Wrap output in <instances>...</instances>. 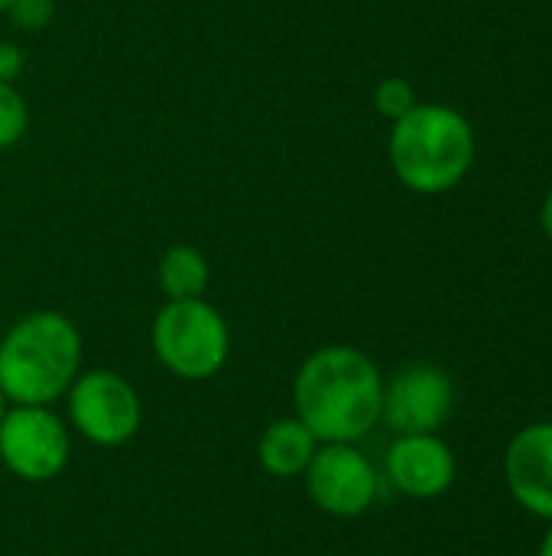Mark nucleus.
I'll list each match as a JSON object with an SVG mask.
<instances>
[{"label":"nucleus","instance_id":"4","mask_svg":"<svg viewBox=\"0 0 552 556\" xmlns=\"http://www.w3.org/2000/svg\"><path fill=\"white\" fill-rule=\"evenodd\" d=\"M156 362L182 381L215 378L231 355V329L224 316L202 300H166L150 329Z\"/></svg>","mask_w":552,"mask_h":556},{"label":"nucleus","instance_id":"12","mask_svg":"<svg viewBox=\"0 0 552 556\" xmlns=\"http://www.w3.org/2000/svg\"><path fill=\"white\" fill-rule=\"evenodd\" d=\"M159 290L166 300H202L211 280L208 257L192 244H172L156 267Z\"/></svg>","mask_w":552,"mask_h":556},{"label":"nucleus","instance_id":"10","mask_svg":"<svg viewBox=\"0 0 552 556\" xmlns=\"http://www.w3.org/2000/svg\"><path fill=\"white\" fill-rule=\"evenodd\" d=\"M504 472L514 498L537 518L552 521V424L527 427L514 437Z\"/></svg>","mask_w":552,"mask_h":556},{"label":"nucleus","instance_id":"17","mask_svg":"<svg viewBox=\"0 0 552 556\" xmlns=\"http://www.w3.org/2000/svg\"><path fill=\"white\" fill-rule=\"evenodd\" d=\"M540 225H543L547 238L552 241V189L547 192V199H543V208H540Z\"/></svg>","mask_w":552,"mask_h":556},{"label":"nucleus","instance_id":"1","mask_svg":"<svg viewBox=\"0 0 552 556\" xmlns=\"http://www.w3.org/2000/svg\"><path fill=\"white\" fill-rule=\"evenodd\" d=\"M296 417L319 443H358L381 424L384 378L355 345H322L296 371Z\"/></svg>","mask_w":552,"mask_h":556},{"label":"nucleus","instance_id":"6","mask_svg":"<svg viewBox=\"0 0 552 556\" xmlns=\"http://www.w3.org/2000/svg\"><path fill=\"white\" fill-rule=\"evenodd\" d=\"M72 437L59 414L49 407L13 404L0 424V463L23 482H52L65 472Z\"/></svg>","mask_w":552,"mask_h":556},{"label":"nucleus","instance_id":"15","mask_svg":"<svg viewBox=\"0 0 552 556\" xmlns=\"http://www.w3.org/2000/svg\"><path fill=\"white\" fill-rule=\"evenodd\" d=\"M3 13L10 16V23H13L16 29L39 33V29H46V26L52 23L55 3H52V0H10Z\"/></svg>","mask_w":552,"mask_h":556},{"label":"nucleus","instance_id":"2","mask_svg":"<svg viewBox=\"0 0 552 556\" xmlns=\"http://www.w3.org/2000/svg\"><path fill=\"white\" fill-rule=\"evenodd\" d=\"M81 375V332L55 309H36L0 339V391L7 404L49 407Z\"/></svg>","mask_w":552,"mask_h":556},{"label":"nucleus","instance_id":"13","mask_svg":"<svg viewBox=\"0 0 552 556\" xmlns=\"http://www.w3.org/2000/svg\"><path fill=\"white\" fill-rule=\"evenodd\" d=\"M26 127H29L26 98L16 91L13 81H0V150L20 143Z\"/></svg>","mask_w":552,"mask_h":556},{"label":"nucleus","instance_id":"16","mask_svg":"<svg viewBox=\"0 0 552 556\" xmlns=\"http://www.w3.org/2000/svg\"><path fill=\"white\" fill-rule=\"evenodd\" d=\"M26 59L16 42H0V81H16Z\"/></svg>","mask_w":552,"mask_h":556},{"label":"nucleus","instance_id":"9","mask_svg":"<svg viewBox=\"0 0 552 556\" xmlns=\"http://www.w3.org/2000/svg\"><path fill=\"white\" fill-rule=\"evenodd\" d=\"M387 476L410 498H439L455 479V456L436 433L397 437L387 450Z\"/></svg>","mask_w":552,"mask_h":556},{"label":"nucleus","instance_id":"18","mask_svg":"<svg viewBox=\"0 0 552 556\" xmlns=\"http://www.w3.org/2000/svg\"><path fill=\"white\" fill-rule=\"evenodd\" d=\"M540 556H552V531L547 534V541H543V551H540Z\"/></svg>","mask_w":552,"mask_h":556},{"label":"nucleus","instance_id":"20","mask_svg":"<svg viewBox=\"0 0 552 556\" xmlns=\"http://www.w3.org/2000/svg\"><path fill=\"white\" fill-rule=\"evenodd\" d=\"M7 3H10V0H0V13H3V10H7Z\"/></svg>","mask_w":552,"mask_h":556},{"label":"nucleus","instance_id":"8","mask_svg":"<svg viewBox=\"0 0 552 556\" xmlns=\"http://www.w3.org/2000/svg\"><path fill=\"white\" fill-rule=\"evenodd\" d=\"M452 410V381L442 368L433 365H407L384 384L381 420L397 433H433L446 424Z\"/></svg>","mask_w":552,"mask_h":556},{"label":"nucleus","instance_id":"19","mask_svg":"<svg viewBox=\"0 0 552 556\" xmlns=\"http://www.w3.org/2000/svg\"><path fill=\"white\" fill-rule=\"evenodd\" d=\"M3 414H7V397H3V391H0V424H3Z\"/></svg>","mask_w":552,"mask_h":556},{"label":"nucleus","instance_id":"5","mask_svg":"<svg viewBox=\"0 0 552 556\" xmlns=\"http://www.w3.org/2000/svg\"><path fill=\"white\" fill-rule=\"evenodd\" d=\"M68 420L72 430L88 443L114 450L137 437L143 424V404L137 388L107 368L81 371L68 388Z\"/></svg>","mask_w":552,"mask_h":556},{"label":"nucleus","instance_id":"11","mask_svg":"<svg viewBox=\"0 0 552 556\" xmlns=\"http://www.w3.org/2000/svg\"><path fill=\"white\" fill-rule=\"evenodd\" d=\"M316 450H319V440L299 417H280L260 433L257 459L264 472H270L273 479H296L306 472Z\"/></svg>","mask_w":552,"mask_h":556},{"label":"nucleus","instance_id":"14","mask_svg":"<svg viewBox=\"0 0 552 556\" xmlns=\"http://www.w3.org/2000/svg\"><path fill=\"white\" fill-rule=\"evenodd\" d=\"M416 91L407 78H384L377 88H374V108L377 114H384L390 124L400 121L403 114H410L416 108Z\"/></svg>","mask_w":552,"mask_h":556},{"label":"nucleus","instance_id":"3","mask_svg":"<svg viewBox=\"0 0 552 556\" xmlns=\"http://www.w3.org/2000/svg\"><path fill=\"white\" fill-rule=\"evenodd\" d=\"M394 176L420 195L455 189L475 163V130L465 114L449 104L420 101L390 130Z\"/></svg>","mask_w":552,"mask_h":556},{"label":"nucleus","instance_id":"7","mask_svg":"<svg viewBox=\"0 0 552 556\" xmlns=\"http://www.w3.org/2000/svg\"><path fill=\"white\" fill-rule=\"evenodd\" d=\"M303 479L312 505L332 518H361L377 498V472L355 443H319Z\"/></svg>","mask_w":552,"mask_h":556}]
</instances>
